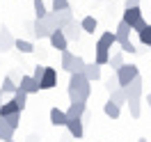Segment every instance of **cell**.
Segmentation results:
<instances>
[{
	"label": "cell",
	"instance_id": "d6a6232c",
	"mask_svg": "<svg viewBox=\"0 0 151 142\" xmlns=\"http://www.w3.org/2000/svg\"><path fill=\"white\" fill-rule=\"evenodd\" d=\"M140 41L144 44V46H149V48H151V23L140 32Z\"/></svg>",
	"mask_w": 151,
	"mask_h": 142
},
{
	"label": "cell",
	"instance_id": "d6986e66",
	"mask_svg": "<svg viewBox=\"0 0 151 142\" xmlns=\"http://www.w3.org/2000/svg\"><path fill=\"white\" fill-rule=\"evenodd\" d=\"M103 112L110 117V119H119V112H122V105L112 103V101H105L103 103Z\"/></svg>",
	"mask_w": 151,
	"mask_h": 142
},
{
	"label": "cell",
	"instance_id": "484cf974",
	"mask_svg": "<svg viewBox=\"0 0 151 142\" xmlns=\"http://www.w3.org/2000/svg\"><path fill=\"white\" fill-rule=\"evenodd\" d=\"M16 89H19V85H16V83H14L9 76L2 78V85H0V92H2V94H14Z\"/></svg>",
	"mask_w": 151,
	"mask_h": 142
},
{
	"label": "cell",
	"instance_id": "9a60e30c",
	"mask_svg": "<svg viewBox=\"0 0 151 142\" xmlns=\"http://www.w3.org/2000/svg\"><path fill=\"white\" fill-rule=\"evenodd\" d=\"M64 35H66V39H69V41H78V39H80V35H83V25H80L78 21H73L71 25H66V28H64Z\"/></svg>",
	"mask_w": 151,
	"mask_h": 142
},
{
	"label": "cell",
	"instance_id": "ac0fdd59",
	"mask_svg": "<svg viewBox=\"0 0 151 142\" xmlns=\"http://www.w3.org/2000/svg\"><path fill=\"white\" fill-rule=\"evenodd\" d=\"M19 105L14 103V99L12 101H5V103L0 105V117H12V115H19Z\"/></svg>",
	"mask_w": 151,
	"mask_h": 142
},
{
	"label": "cell",
	"instance_id": "f1b7e54d",
	"mask_svg": "<svg viewBox=\"0 0 151 142\" xmlns=\"http://www.w3.org/2000/svg\"><path fill=\"white\" fill-rule=\"evenodd\" d=\"M128 110H131V117L133 119H137L142 115V103H140V99H131L128 101Z\"/></svg>",
	"mask_w": 151,
	"mask_h": 142
},
{
	"label": "cell",
	"instance_id": "60d3db41",
	"mask_svg": "<svg viewBox=\"0 0 151 142\" xmlns=\"http://www.w3.org/2000/svg\"><path fill=\"white\" fill-rule=\"evenodd\" d=\"M12 142H14V140H12Z\"/></svg>",
	"mask_w": 151,
	"mask_h": 142
},
{
	"label": "cell",
	"instance_id": "cb8c5ba5",
	"mask_svg": "<svg viewBox=\"0 0 151 142\" xmlns=\"http://www.w3.org/2000/svg\"><path fill=\"white\" fill-rule=\"evenodd\" d=\"M16 50L19 53H25V55H30V53H35V44L32 41H28V39H16Z\"/></svg>",
	"mask_w": 151,
	"mask_h": 142
},
{
	"label": "cell",
	"instance_id": "4fadbf2b",
	"mask_svg": "<svg viewBox=\"0 0 151 142\" xmlns=\"http://www.w3.org/2000/svg\"><path fill=\"white\" fill-rule=\"evenodd\" d=\"M50 124H53V126H66V124H69V115H66V110L53 108V110H50Z\"/></svg>",
	"mask_w": 151,
	"mask_h": 142
},
{
	"label": "cell",
	"instance_id": "83f0119b",
	"mask_svg": "<svg viewBox=\"0 0 151 142\" xmlns=\"http://www.w3.org/2000/svg\"><path fill=\"white\" fill-rule=\"evenodd\" d=\"M57 14H60V30H64L66 25H71V23H73V14H71V9H66V12H57Z\"/></svg>",
	"mask_w": 151,
	"mask_h": 142
},
{
	"label": "cell",
	"instance_id": "5bb4252c",
	"mask_svg": "<svg viewBox=\"0 0 151 142\" xmlns=\"http://www.w3.org/2000/svg\"><path fill=\"white\" fill-rule=\"evenodd\" d=\"M112 44H117V35H114V32H103V35L99 37V41H96V48L110 50V48H112Z\"/></svg>",
	"mask_w": 151,
	"mask_h": 142
},
{
	"label": "cell",
	"instance_id": "f546056e",
	"mask_svg": "<svg viewBox=\"0 0 151 142\" xmlns=\"http://www.w3.org/2000/svg\"><path fill=\"white\" fill-rule=\"evenodd\" d=\"M35 16L39 21H44L48 16V9H46V5H44V0H35Z\"/></svg>",
	"mask_w": 151,
	"mask_h": 142
},
{
	"label": "cell",
	"instance_id": "2e32d148",
	"mask_svg": "<svg viewBox=\"0 0 151 142\" xmlns=\"http://www.w3.org/2000/svg\"><path fill=\"white\" fill-rule=\"evenodd\" d=\"M85 76L89 83H96V80H101V64H96V62H89L85 69Z\"/></svg>",
	"mask_w": 151,
	"mask_h": 142
},
{
	"label": "cell",
	"instance_id": "3957f363",
	"mask_svg": "<svg viewBox=\"0 0 151 142\" xmlns=\"http://www.w3.org/2000/svg\"><path fill=\"white\" fill-rule=\"evenodd\" d=\"M122 21H124V23H128V25H131V30H135L137 35H140L142 30L149 25V23L144 21V16H142V9H140V7H133V9H124Z\"/></svg>",
	"mask_w": 151,
	"mask_h": 142
},
{
	"label": "cell",
	"instance_id": "836d02e7",
	"mask_svg": "<svg viewBox=\"0 0 151 142\" xmlns=\"http://www.w3.org/2000/svg\"><path fill=\"white\" fill-rule=\"evenodd\" d=\"M87 69V62L83 60L80 55H76V62H73V74H85Z\"/></svg>",
	"mask_w": 151,
	"mask_h": 142
},
{
	"label": "cell",
	"instance_id": "277c9868",
	"mask_svg": "<svg viewBox=\"0 0 151 142\" xmlns=\"http://www.w3.org/2000/svg\"><path fill=\"white\" fill-rule=\"evenodd\" d=\"M137 76H140V71H137V66H135V64H124L122 69L117 71V78H119V85H122V87H128Z\"/></svg>",
	"mask_w": 151,
	"mask_h": 142
},
{
	"label": "cell",
	"instance_id": "44dd1931",
	"mask_svg": "<svg viewBox=\"0 0 151 142\" xmlns=\"http://www.w3.org/2000/svg\"><path fill=\"white\" fill-rule=\"evenodd\" d=\"M110 101L117 105H124V103H128V94H126V89L124 87H119V89H114L112 94H110Z\"/></svg>",
	"mask_w": 151,
	"mask_h": 142
},
{
	"label": "cell",
	"instance_id": "d4e9b609",
	"mask_svg": "<svg viewBox=\"0 0 151 142\" xmlns=\"http://www.w3.org/2000/svg\"><path fill=\"white\" fill-rule=\"evenodd\" d=\"M14 103L19 105V110L21 112H23V110H25V105H28V92H23V89H16V92H14Z\"/></svg>",
	"mask_w": 151,
	"mask_h": 142
},
{
	"label": "cell",
	"instance_id": "7a4b0ae2",
	"mask_svg": "<svg viewBox=\"0 0 151 142\" xmlns=\"http://www.w3.org/2000/svg\"><path fill=\"white\" fill-rule=\"evenodd\" d=\"M114 35H117V44L122 46L124 53H137V48H135V44L131 41V25L128 23H124V21H119L117 23V30H114Z\"/></svg>",
	"mask_w": 151,
	"mask_h": 142
},
{
	"label": "cell",
	"instance_id": "8fae6325",
	"mask_svg": "<svg viewBox=\"0 0 151 142\" xmlns=\"http://www.w3.org/2000/svg\"><path fill=\"white\" fill-rule=\"evenodd\" d=\"M57 85V71L53 66H46V74L41 78V89H53Z\"/></svg>",
	"mask_w": 151,
	"mask_h": 142
},
{
	"label": "cell",
	"instance_id": "4dcf8cb0",
	"mask_svg": "<svg viewBox=\"0 0 151 142\" xmlns=\"http://www.w3.org/2000/svg\"><path fill=\"white\" fill-rule=\"evenodd\" d=\"M124 66V55L122 53H112V57H110V69L112 71H119Z\"/></svg>",
	"mask_w": 151,
	"mask_h": 142
},
{
	"label": "cell",
	"instance_id": "ab89813d",
	"mask_svg": "<svg viewBox=\"0 0 151 142\" xmlns=\"http://www.w3.org/2000/svg\"><path fill=\"white\" fill-rule=\"evenodd\" d=\"M137 142H147V140H144V138H140V140H137Z\"/></svg>",
	"mask_w": 151,
	"mask_h": 142
},
{
	"label": "cell",
	"instance_id": "5b68a950",
	"mask_svg": "<svg viewBox=\"0 0 151 142\" xmlns=\"http://www.w3.org/2000/svg\"><path fill=\"white\" fill-rule=\"evenodd\" d=\"M66 115H69V119H83L87 115V103L85 101H71L66 108Z\"/></svg>",
	"mask_w": 151,
	"mask_h": 142
},
{
	"label": "cell",
	"instance_id": "f35d334b",
	"mask_svg": "<svg viewBox=\"0 0 151 142\" xmlns=\"http://www.w3.org/2000/svg\"><path fill=\"white\" fill-rule=\"evenodd\" d=\"M147 103H149V108H151V92H149V96H147Z\"/></svg>",
	"mask_w": 151,
	"mask_h": 142
},
{
	"label": "cell",
	"instance_id": "1f68e13d",
	"mask_svg": "<svg viewBox=\"0 0 151 142\" xmlns=\"http://www.w3.org/2000/svg\"><path fill=\"white\" fill-rule=\"evenodd\" d=\"M50 7H53V12H66V9H71L69 0H50Z\"/></svg>",
	"mask_w": 151,
	"mask_h": 142
},
{
	"label": "cell",
	"instance_id": "8992f818",
	"mask_svg": "<svg viewBox=\"0 0 151 142\" xmlns=\"http://www.w3.org/2000/svg\"><path fill=\"white\" fill-rule=\"evenodd\" d=\"M50 46L53 48H57L60 53H64V50H69V39H66V35H64V30H55L53 35H50Z\"/></svg>",
	"mask_w": 151,
	"mask_h": 142
},
{
	"label": "cell",
	"instance_id": "603a6c76",
	"mask_svg": "<svg viewBox=\"0 0 151 142\" xmlns=\"http://www.w3.org/2000/svg\"><path fill=\"white\" fill-rule=\"evenodd\" d=\"M94 50H96V53H94V62H96V64H101V66L110 64V57H112V55H110V50H103V48H94Z\"/></svg>",
	"mask_w": 151,
	"mask_h": 142
},
{
	"label": "cell",
	"instance_id": "52a82bcc",
	"mask_svg": "<svg viewBox=\"0 0 151 142\" xmlns=\"http://www.w3.org/2000/svg\"><path fill=\"white\" fill-rule=\"evenodd\" d=\"M66 131H69V135H71L73 140H80V138L85 135L83 119H69V124H66Z\"/></svg>",
	"mask_w": 151,
	"mask_h": 142
},
{
	"label": "cell",
	"instance_id": "6da1fadb",
	"mask_svg": "<svg viewBox=\"0 0 151 142\" xmlns=\"http://www.w3.org/2000/svg\"><path fill=\"white\" fill-rule=\"evenodd\" d=\"M66 94H69L71 101H85L87 103V99H89V94H92V83L87 80L85 74H71Z\"/></svg>",
	"mask_w": 151,
	"mask_h": 142
},
{
	"label": "cell",
	"instance_id": "74e56055",
	"mask_svg": "<svg viewBox=\"0 0 151 142\" xmlns=\"http://www.w3.org/2000/svg\"><path fill=\"white\" fill-rule=\"evenodd\" d=\"M124 7H126V9H133V7H140V0H126V2H124Z\"/></svg>",
	"mask_w": 151,
	"mask_h": 142
},
{
	"label": "cell",
	"instance_id": "ba28073f",
	"mask_svg": "<svg viewBox=\"0 0 151 142\" xmlns=\"http://www.w3.org/2000/svg\"><path fill=\"white\" fill-rule=\"evenodd\" d=\"M14 46H16V39L12 37V32L2 25V28H0V50L5 53V50H12Z\"/></svg>",
	"mask_w": 151,
	"mask_h": 142
},
{
	"label": "cell",
	"instance_id": "30bf717a",
	"mask_svg": "<svg viewBox=\"0 0 151 142\" xmlns=\"http://www.w3.org/2000/svg\"><path fill=\"white\" fill-rule=\"evenodd\" d=\"M126 89V94H128V101L131 99H140L142 96V89H144V83H142V76H137L135 80H133L128 87H124Z\"/></svg>",
	"mask_w": 151,
	"mask_h": 142
},
{
	"label": "cell",
	"instance_id": "ffe728a7",
	"mask_svg": "<svg viewBox=\"0 0 151 142\" xmlns=\"http://www.w3.org/2000/svg\"><path fill=\"white\" fill-rule=\"evenodd\" d=\"M73 62H76V55L71 50H64L62 53V69L69 71V74H73Z\"/></svg>",
	"mask_w": 151,
	"mask_h": 142
},
{
	"label": "cell",
	"instance_id": "4316f807",
	"mask_svg": "<svg viewBox=\"0 0 151 142\" xmlns=\"http://www.w3.org/2000/svg\"><path fill=\"white\" fill-rule=\"evenodd\" d=\"M119 78H117V71H112V74H110V76L105 78V89H108V92H110V94H112L114 89H119Z\"/></svg>",
	"mask_w": 151,
	"mask_h": 142
},
{
	"label": "cell",
	"instance_id": "d590c367",
	"mask_svg": "<svg viewBox=\"0 0 151 142\" xmlns=\"http://www.w3.org/2000/svg\"><path fill=\"white\" fill-rule=\"evenodd\" d=\"M5 122L9 124L14 131H16V128H19V122H21V112H19V115H12V117H5Z\"/></svg>",
	"mask_w": 151,
	"mask_h": 142
},
{
	"label": "cell",
	"instance_id": "e575fe53",
	"mask_svg": "<svg viewBox=\"0 0 151 142\" xmlns=\"http://www.w3.org/2000/svg\"><path fill=\"white\" fill-rule=\"evenodd\" d=\"M7 76H9L12 80L16 83V85H21V80H23V76H25V74H21V69H12V71L7 74Z\"/></svg>",
	"mask_w": 151,
	"mask_h": 142
},
{
	"label": "cell",
	"instance_id": "7402d4cb",
	"mask_svg": "<svg viewBox=\"0 0 151 142\" xmlns=\"http://www.w3.org/2000/svg\"><path fill=\"white\" fill-rule=\"evenodd\" d=\"M80 25H83V32H89V35H94L96 28H99V21L94 16H85V19L80 21Z\"/></svg>",
	"mask_w": 151,
	"mask_h": 142
},
{
	"label": "cell",
	"instance_id": "8d00e7d4",
	"mask_svg": "<svg viewBox=\"0 0 151 142\" xmlns=\"http://www.w3.org/2000/svg\"><path fill=\"white\" fill-rule=\"evenodd\" d=\"M44 74H46V66H41V64H37L35 66V71H32V76L39 80V85H41V78H44Z\"/></svg>",
	"mask_w": 151,
	"mask_h": 142
},
{
	"label": "cell",
	"instance_id": "9c48e42d",
	"mask_svg": "<svg viewBox=\"0 0 151 142\" xmlns=\"http://www.w3.org/2000/svg\"><path fill=\"white\" fill-rule=\"evenodd\" d=\"M19 87L23 92H28V94H37L39 89H41V85H39V80L35 76H23V80H21Z\"/></svg>",
	"mask_w": 151,
	"mask_h": 142
},
{
	"label": "cell",
	"instance_id": "e0dca14e",
	"mask_svg": "<svg viewBox=\"0 0 151 142\" xmlns=\"http://www.w3.org/2000/svg\"><path fill=\"white\" fill-rule=\"evenodd\" d=\"M12 138H14V128L5 122V117H0V140L2 142H12Z\"/></svg>",
	"mask_w": 151,
	"mask_h": 142
},
{
	"label": "cell",
	"instance_id": "7c38bea8",
	"mask_svg": "<svg viewBox=\"0 0 151 142\" xmlns=\"http://www.w3.org/2000/svg\"><path fill=\"white\" fill-rule=\"evenodd\" d=\"M32 32H35V37H37V39H50V35H53L50 28L46 25V21H39V19L32 23Z\"/></svg>",
	"mask_w": 151,
	"mask_h": 142
}]
</instances>
